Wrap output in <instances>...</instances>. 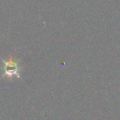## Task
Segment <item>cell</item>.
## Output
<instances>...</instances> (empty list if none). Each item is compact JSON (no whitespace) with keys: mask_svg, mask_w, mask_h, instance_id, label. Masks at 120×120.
<instances>
[{"mask_svg":"<svg viewBox=\"0 0 120 120\" xmlns=\"http://www.w3.org/2000/svg\"><path fill=\"white\" fill-rule=\"evenodd\" d=\"M3 61V77H8V78H12L13 77H21V67L17 62V61L15 60L13 57H10L8 60H4L1 58Z\"/></svg>","mask_w":120,"mask_h":120,"instance_id":"cell-1","label":"cell"}]
</instances>
